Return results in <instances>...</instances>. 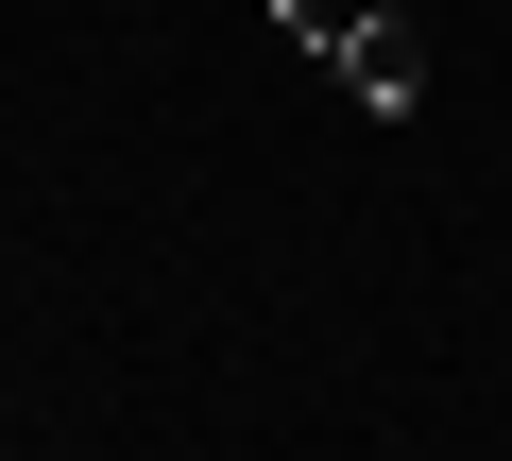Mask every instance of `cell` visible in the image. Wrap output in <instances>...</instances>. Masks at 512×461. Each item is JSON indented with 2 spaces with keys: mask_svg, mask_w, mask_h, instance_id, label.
Returning a JSON list of instances; mask_svg holds the SVG:
<instances>
[{
  "mask_svg": "<svg viewBox=\"0 0 512 461\" xmlns=\"http://www.w3.org/2000/svg\"><path fill=\"white\" fill-rule=\"evenodd\" d=\"M325 69H342L376 120H410V103H427V35H410V18H342V35H325Z\"/></svg>",
  "mask_w": 512,
  "mask_h": 461,
  "instance_id": "1",
  "label": "cell"
}]
</instances>
